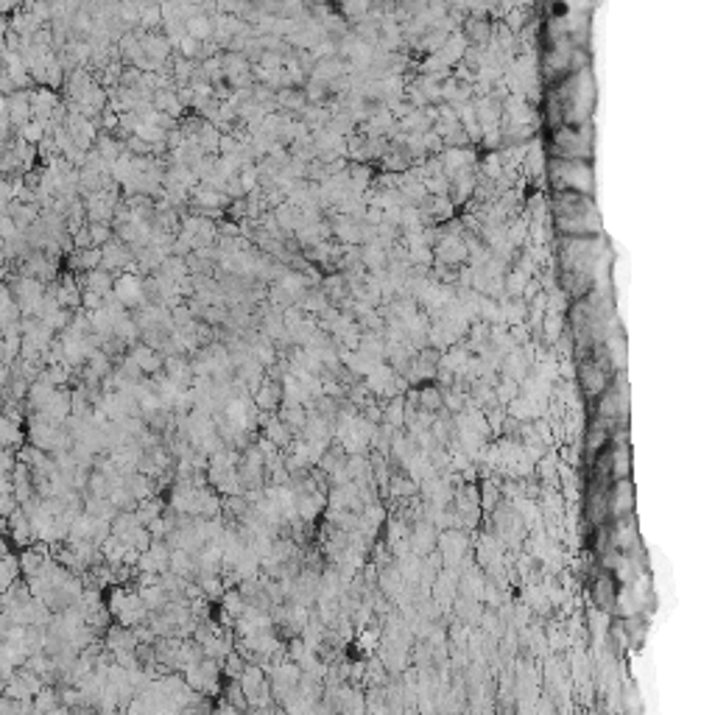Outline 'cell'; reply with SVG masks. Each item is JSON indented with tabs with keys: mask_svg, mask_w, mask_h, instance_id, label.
Returning <instances> with one entry per match:
<instances>
[{
	"mask_svg": "<svg viewBox=\"0 0 715 715\" xmlns=\"http://www.w3.org/2000/svg\"><path fill=\"white\" fill-rule=\"evenodd\" d=\"M213 31H216V25H213V20H210L207 14H196V17L188 20V34L196 36L199 42L213 39Z\"/></svg>",
	"mask_w": 715,
	"mask_h": 715,
	"instance_id": "obj_7",
	"label": "cell"
},
{
	"mask_svg": "<svg viewBox=\"0 0 715 715\" xmlns=\"http://www.w3.org/2000/svg\"><path fill=\"white\" fill-rule=\"evenodd\" d=\"M143 50H146V56L160 67L165 59H168V53H171V39L168 36H162V34H146L143 39Z\"/></svg>",
	"mask_w": 715,
	"mask_h": 715,
	"instance_id": "obj_5",
	"label": "cell"
},
{
	"mask_svg": "<svg viewBox=\"0 0 715 715\" xmlns=\"http://www.w3.org/2000/svg\"><path fill=\"white\" fill-rule=\"evenodd\" d=\"M338 6H341V14L347 17V20H352V22H358V17H363L366 11H369V0H338Z\"/></svg>",
	"mask_w": 715,
	"mask_h": 715,
	"instance_id": "obj_8",
	"label": "cell"
},
{
	"mask_svg": "<svg viewBox=\"0 0 715 715\" xmlns=\"http://www.w3.org/2000/svg\"><path fill=\"white\" fill-rule=\"evenodd\" d=\"M634 508V486L629 478H615L609 483V517H626Z\"/></svg>",
	"mask_w": 715,
	"mask_h": 715,
	"instance_id": "obj_2",
	"label": "cell"
},
{
	"mask_svg": "<svg viewBox=\"0 0 715 715\" xmlns=\"http://www.w3.org/2000/svg\"><path fill=\"white\" fill-rule=\"evenodd\" d=\"M257 408H268V411H274L277 408V403H282V391H279V386L277 383H271V380H265L260 389H257Z\"/></svg>",
	"mask_w": 715,
	"mask_h": 715,
	"instance_id": "obj_6",
	"label": "cell"
},
{
	"mask_svg": "<svg viewBox=\"0 0 715 715\" xmlns=\"http://www.w3.org/2000/svg\"><path fill=\"white\" fill-rule=\"evenodd\" d=\"M90 232H92V243L95 246H104V243H109V227L104 224V221H95V224H90Z\"/></svg>",
	"mask_w": 715,
	"mask_h": 715,
	"instance_id": "obj_9",
	"label": "cell"
},
{
	"mask_svg": "<svg viewBox=\"0 0 715 715\" xmlns=\"http://www.w3.org/2000/svg\"><path fill=\"white\" fill-rule=\"evenodd\" d=\"M115 296H118L126 307H134V305H140V302L146 299V282L137 279V277L129 271V274H123V277L115 279Z\"/></svg>",
	"mask_w": 715,
	"mask_h": 715,
	"instance_id": "obj_3",
	"label": "cell"
},
{
	"mask_svg": "<svg viewBox=\"0 0 715 715\" xmlns=\"http://www.w3.org/2000/svg\"><path fill=\"white\" fill-rule=\"evenodd\" d=\"M592 598H595V604L601 609H612L618 604V584H615V578L609 573H604V576H598L592 581Z\"/></svg>",
	"mask_w": 715,
	"mask_h": 715,
	"instance_id": "obj_4",
	"label": "cell"
},
{
	"mask_svg": "<svg viewBox=\"0 0 715 715\" xmlns=\"http://www.w3.org/2000/svg\"><path fill=\"white\" fill-rule=\"evenodd\" d=\"M550 174L556 179V185H562V188H570V190H578V193L592 188V171L581 160H564V157L553 160Z\"/></svg>",
	"mask_w": 715,
	"mask_h": 715,
	"instance_id": "obj_1",
	"label": "cell"
}]
</instances>
